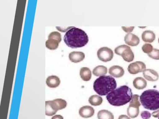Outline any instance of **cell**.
Returning a JSON list of instances; mask_svg holds the SVG:
<instances>
[{
	"label": "cell",
	"mask_w": 159,
	"mask_h": 119,
	"mask_svg": "<svg viewBox=\"0 0 159 119\" xmlns=\"http://www.w3.org/2000/svg\"><path fill=\"white\" fill-rule=\"evenodd\" d=\"M61 82L59 78L54 75L48 77L46 81L47 85L50 88H56L58 86Z\"/></svg>",
	"instance_id": "obj_15"
},
{
	"label": "cell",
	"mask_w": 159,
	"mask_h": 119,
	"mask_svg": "<svg viewBox=\"0 0 159 119\" xmlns=\"http://www.w3.org/2000/svg\"><path fill=\"white\" fill-rule=\"evenodd\" d=\"M139 97L138 95H133L127 108V114L131 118L137 117L139 113V107L141 104L139 100Z\"/></svg>",
	"instance_id": "obj_7"
},
{
	"label": "cell",
	"mask_w": 159,
	"mask_h": 119,
	"mask_svg": "<svg viewBox=\"0 0 159 119\" xmlns=\"http://www.w3.org/2000/svg\"><path fill=\"white\" fill-rule=\"evenodd\" d=\"M158 43H159V38L158 39Z\"/></svg>",
	"instance_id": "obj_31"
},
{
	"label": "cell",
	"mask_w": 159,
	"mask_h": 119,
	"mask_svg": "<svg viewBox=\"0 0 159 119\" xmlns=\"http://www.w3.org/2000/svg\"><path fill=\"white\" fill-rule=\"evenodd\" d=\"M115 79L110 76H102L97 78L93 83L94 90L101 96L107 95L116 88Z\"/></svg>",
	"instance_id": "obj_3"
},
{
	"label": "cell",
	"mask_w": 159,
	"mask_h": 119,
	"mask_svg": "<svg viewBox=\"0 0 159 119\" xmlns=\"http://www.w3.org/2000/svg\"><path fill=\"white\" fill-rule=\"evenodd\" d=\"M143 77L147 80L154 82L157 81L159 77L158 73L154 70L147 69L143 72Z\"/></svg>",
	"instance_id": "obj_12"
},
{
	"label": "cell",
	"mask_w": 159,
	"mask_h": 119,
	"mask_svg": "<svg viewBox=\"0 0 159 119\" xmlns=\"http://www.w3.org/2000/svg\"><path fill=\"white\" fill-rule=\"evenodd\" d=\"M109 73L114 77L119 78L124 75L125 71L122 67L118 65H114L109 68Z\"/></svg>",
	"instance_id": "obj_13"
},
{
	"label": "cell",
	"mask_w": 159,
	"mask_h": 119,
	"mask_svg": "<svg viewBox=\"0 0 159 119\" xmlns=\"http://www.w3.org/2000/svg\"><path fill=\"white\" fill-rule=\"evenodd\" d=\"M124 41L126 44L131 46H137L140 42L139 38L132 33L126 34L125 37Z\"/></svg>",
	"instance_id": "obj_10"
},
{
	"label": "cell",
	"mask_w": 159,
	"mask_h": 119,
	"mask_svg": "<svg viewBox=\"0 0 159 119\" xmlns=\"http://www.w3.org/2000/svg\"><path fill=\"white\" fill-rule=\"evenodd\" d=\"M60 43L57 40L52 39H48L45 42L47 48L51 50H54L57 49Z\"/></svg>",
	"instance_id": "obj_22"
},
{
	"label": "cell",
	"mask_w": 159,
	"mask_h": 119,
	"mask_svg": "<svg viewBox=\"0 0 159 119\" xmlns=\"http://www.w3.org/2000/svg\"><path fill=\"white\" fill-rule=\"evenodd\" d=\"M118 119H131L129 117L125 115H120Z\"/></svg>",
	"instance_id": "obj_30"
},
{
	"label": "cell",
	"mask_w": 159,
	"mask_h": 119,
	"mask_svg": "<svg viewBox=\"0 0 159 119\" xmlns=\"http://www.w3.org/2000/svg\"><path fill=\"white\" fill-rule=\"evenodd\" d=\"M141 37L142 40L145 42L152 43L156 38L155 34L152 31L150 30L143 31Z\"/></svg>",
	"instance_id": "obj_16"
},
{
	"label": "cell",
	"mask_w": 159,
	"mask_h": 119,
	"mask_svg": "<svg viewBox=\"0 0 159 119\" xmlns=\"http://www.w3.org/2000/svg\"><path fill=\"white\" fill-rule=\"evenodd\" d=\"M134 87L138 90H142L147 86L146 81L143 77H138L135 78L133 81Z\"/></svg>",
	"instance_id": "obj_17"
},
{
	"label": "cell",
	"mask_w": 159,
	"mask_h": 119,
	"mask_svg": "<svg viewBox=\"0 0 159 119\" xmlns=\"http://www.w3.org/2000/svg\"><path fill=\"white\" fill-rule=\"evenodd\" d=\"M132 96L131 89L128 86L124 85L110 92L106 98L111 105L120 106L130 102Z\"/></svg>",
	"instance_id": "obj_2"
},
{
	"label": "cell",
	"mask_w": 159,
	"mask_h": 119,
	"mask_svg": "<svg viewBox=\"0 0 159 119\" xmlns=\"http://www.w3.org/2000/svg\"><path fill=\"white\" fill-rule=\"evenodd\" d=\"M80 74L81 78L84 81H88L91 79V71L88 67L82 68L80 69Z\"/></svg>",
	"instance_id": "obj_18"
},
{
	"label": "cell",
	"mask_w": 159,
	"mask_h": 119,
	"mask_svg": "<svg viewBox=\"0 0 159 119\" xmlns=\"http://www.w3.org/2000/svg\"><path fill=\"white\" fill-rule=\"evenodd\" d=\"M122 29L126 33H130L132 32L134 27H122Z\"/></svg>",
	"instance_id": "obj_27"
},
{
	"label": "cell",
	"mask_w": 159,
	"mask_h": 119,
	"mask_svg": "<svg viewBox=\"0 0 159 119\" xmlns=\"http://www.w3.org/2000/svg\"><path fill=\"white\" fill-rule=\"evenodd\" d=\"M69 58L71 62L77 63L82 61L84 59L85 55L82 52L73 51L69 54Z\"/></svg>",
	"instance_id": "obj_14"
},
{
	"label": "cell",
	"mask_w": 159,
	"mask_h": 119,
	"mask_svg": "<svg viewBox=\"0 0 159 119\" xmlns=\"http://www.w3.org/2000/svg\"><path fill=\"white\" fill-rule=\"evenodd\" d=\"M140 102L146 109L154 111L159 108V91L155 89L144 91L140 96Z\"/></svg>",
	"instance_id": "obj_4"
},
{
	"label": "cell",
	"mask_w": 159,
	"mask_h": 119,
	"mask_svg": "<svg viewBox=\"0 0 159 119\" xmlns=\"http://www.w3.org/2000/svg\"><path fill=\"white\" fill-rule=\"evenodd\" d=\"M67 105L66 101L61 99L46 101L45 114L48 116H52L58 110L65 108Z\"/></svg>",
	"instance_id": "obj_5"
},
{
	"label": "cell",
	"mask_w": 159,
	"mask_h": 119,
	"mask_svg": "<svg viewBox=\"0 0 159 119\" xmlns=\"http://www.w3.org/2000/svg\"><path fill=\"white\" fill-rule=\"evenodd\" d=\"M103 99L102 97L97 95H93L91 96L89 98V102L93 106H98L102 104Z\"/></svg>",
	"instance_id": "obj_21"
},
{
	"label": "cell",
	"mask_w": 159,
	"mask_h": 119,
	"mask_svg": "<svg viewBox=\"0 0 159 119\" xmlns=\"http://www.w3.org/2000/svg\"><path fill=\"white\" fill-rule=\"evenodd\" d=\"M48 38L57 40L59 43L61 40V34L57 31L53 32L50 33L48 36Z\"/></svg>",
	"instance_id": "obj_23"
},
{
	"label": "cell",
	"mask_w": 159,
	"mask_h": 119,
	"mask_svg": "<svg viewBox=\"0 0 159 119\" xmlns=\"http://www.w3.org/2000/svg\"><path fill=\"white\" fill-rule=\"evenodd\" d=\"M152 115V116L154 117H159V109L153 112Z\"/></svg>",
	"instance_id": "obj_28"
},
{
	"label": "cell",
	"mask_w": 159,
	"mask_h": 119,
	"mask_svg": "<svg viewBox=\"0 0 159 119\" xmlns=\"http://www.w3.org/2000/svg\"><path fill=\"white\" fill-rule=\"evenodd\" d=\"M146 66L143 62L137 61L130 64L128 66V70L132 74H135L143 72L146 69Z\"/></svg>",
	"instance_id": "obj_9"
},
{
	"label": "cell",
	"mask_w": 159,
	"mask_h": 119,
	"mask_svg": "<svg viewBox=\"0 0 159 119\" xmlns=\"http://www.w3.org/2000/svg\"><path fill=\"white\" fill-rule=\"evenodd\" d=\"M64 41L66 44L72 48L81 47L87 44L89 41L88 37L82 29L73 27L65 34Z\"/></svg>",
	"instance_id": "obj_1"
},
{
	"label": "cell",
	"mask_w": 159,
	"mask_h": 119,
	"mask_svg": "<svg viewBox=\"0 0 159 119\" xmlns=\"http://www.w3.org/2000/svg\"><path fill=\"white\" fill-rule=\"evenodd\" d=\"M98 119H114L112 113L108 110H102L99 111L97 114Z\"/></svg>",
	"instance_id": "obj_19"
},
{
	"label": "cell",
	"mask_w": 159,
	"mask_h": 119,
	"mask_svg": "<svg viewBox=\"0 0 159 119\" xmlns=\"http://www.w3.org/2000/svg\"><path fill=\"white\" fill-rule=\"evenodd\" d=\"M107 71L106 67L103 65H98L93 69V73L96 76H104L107 74Z\"/></svg>",
	"instance_id": "obj_20"
},
{
	"label": "cell",
	"mask_w": 159,
	"mask_h": 119,
	"mask_svg": "<svg viewBox=\"0 0 159 119\" xmlns=\"http://www.w3.org/2000/svg\"><path fill=\"white\" fill-rule=\"evenodd\" d=\"M158 119H159V117H158Z\"/></svg>",
	"instance_id": "obj_32"
},
{
	"label": "cell",
	"mask_w": 159,
	"mask_h": 119,
	"mask_svg": "<svg viewBox=\"0 0 159 119\" xmlns=\"http://www.w3.org/2000/svg\"><path fill=\"white\" fill-rule=\"evenodd\" d=\"M150 58L156 60H159V49L153 48L152 51L148 54Z\"/></svg>",
	"instance_id": "obj_24"
},
{
	"label": "cell",
	"mask_w": 159,
	"mask_h": 119,
	"mask_svg": "<svg viewBox=\"0 0 159 119\" xmlns=\"http://www.w3.org/2000/svg\"><path fill=\"white\" fill-rule=\"evenodd\" d=\"M115 53L121 56L124 60L129 62L134 59V54L130 47L125 45H120L115 48Z\"/></svg>",
	"instance_id": "obj_6"
},
{
	"label": "cell",
	"mask_w": 159,
	"mask_h": 119,
	"mask_svg": "<svg viewBox=\"0 0 159 119\" xmlns=\"http://www.w3.org/2000/svg\"><path fill=\"white\" fill-rule=\"evenodd\" d=\"M151 113L148 111H142L141 113V116L143 119H148L151 116Z\"/></svg>",
	"instance_id": "obj_26"
},
{
	"label": "cell",
	"mask_w": 159,
	"mask_h": 119,
	"mask_svg": "<svg viewBox=\"0 0 159 119\" xmlns=\"http://www.w3.org/2000/svg\"><path fill=\"white\" fill-rule=\"evenodd\" d=\"M142 49L143 51L146 53H151L153 50L152 45L149 43H145L142 46Z\"/></svg>",
	"instance_id": "obj_25"
},
{
	"label": "cell",
	"mask_w": 159,
	"mask_h": 119,
	"mask_svg": "<svg viewBox=\"0 0 159 119\" xmlns=\"http://www.w3.org/2000/svg\"><path fill=\"white\" fill-rule=\"evenodd\" d=\"M97 55L99 59L104 62L111 61L114 55L112 50L107 47L99 48L97 51Z\"/></svg>",
	"instance_id": "obj_8"
},
{
	"label": "cell",
	"mask_w": 159,
	"mask_h": 119,
	"mask_svg": "<svg viewBox=\"0 0 159 119\" xmlns=\"http://www.w3.org/2000/svg\"><path fill=\"white\" fill-rule=\"evenodd\" d=\"M79 113L81 117L88 118L93 116L94 113V110L92 107L86 105L81 107L79 110Z\"/></svg>",
	"instance_id": "obj_11"
},
{
	"label": "cell",
	"mask_w": 159,
	"mask_h": 119,
	"mask_svg": "<svg viewBox=\"0 0 159 119\" xmlns=\"http://www.w3.org/2000/svg\"><path fill=\"white\" fill-rule=\"evenodd\" d=\"M51 119H64L63 117L60 115H56L53 116Z\"/></svg>",
	"instance_id": "obj_29"
}]
</instances>
